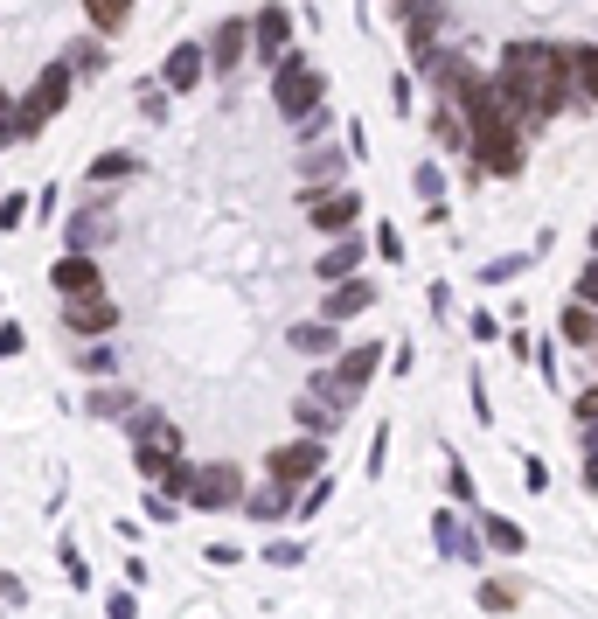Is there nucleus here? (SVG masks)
Instances as JSON below:
<instances>
[{
  "label": "nucleus",
  "mask_w": 598,
  "mask_h": 619,
  "mask_svg": "<svg viewBox=\"0 0 598 619\" xmlns=\"http://www.w3.org/2000/svg\"><path fill=\"white\" fill-rule=\"evenodd\" d=\"M452 105L466 112V154L480 174H494V181H515L522 174V160H529V126L501 105V91H494V70H459V84H452Z\"/></svg>",
  "instance_id": "nucleus-1"
},
{
  "label": "nucleus",
  "mask_w": 598,
  "mask_h": 619,
  "mask_svg": "<svg viewBox=\"0 0 598 619\" xmlns=\"http://www.w3.org/2000/svg\"><path fill=\"white\" fill-rule=\"evenodd\" d=\"M70 98H77V70L49 49V56L21 77V147H28V140H42V133L70 112Z\"/></svg>",
  "instance_id": "nucleus-2"
},
{
  "label": "nucleus",
  "mask_w": 598,
  "mask_h": 619,
  "mask_svg": "<svg viewBox=\"0 0 598 619\" xmlns=\"http://www.w3.org/2000/svg\"><path fill=\"white\" fill-rule=\"evenodd\" d=\"M293 202H299V216H306L320 237H341V230L362 223V195H355L348 181H299Z\"/></svg>",
  "instance_id": "nucleus-3"
},
{
  "label": "nucleus",
  "mask_w": 598,
  "mask_h": 619,
  "mask_svg": "<svg viewBox=\"0 0 598 619\" xmlns=\"http://www.w3.org/2000/svg\"><path fill=\"white\" fill-rule=\"evenodd\" d=\"M272 105H279V119H286V126H293V119H306L313 105H327V77L313 70V56L286 49V56L272 63Z\"/></svg>",
  "instance_id": "nucleus-4"
},
{
  "label": "nucleus",
  "mask_w": 598,
  "mask_h": 619,
  "mask_svg": "<svg viewBox=\"0 0 598 619\" xmlns=\"http://www.w3.org/2000/svg\"><path fill=\"white\" fill-rule=\"evenodd\" d=\"M244 466L237 460H195V487H188V508L195 515H230V508H244Z\"/></svg>",
  "instance_id": "nucleus-5"
},
{
  "label": "nucleus",
  "mask_w": 598,
  "mask_h": 619,
  "mask_svg": "<svg viewBox=\"0 0 598 619\" xmlns=\"http://www.w3.org/2000/svg\"><path fill=\"white\" fill-rule=\"evenodd\" d=\"M119 244V216H112V195H84L77 209H70V223H63V251H112Z\"/></svg>",
  "instance_id": "nucleus-6"
},
{
  "label": "nucleus",
  "mask_w": 598,
  "mask_h": 619,
  "mask_svg": "<svg viewBox=\"0 0 598 619\" xmlns=\"http://www.w3.org/2000/svg\"><path fill=\"white\" fill-rule=\"evenodd\" d=\"M265 473H272V480H286V487H306V480H320V473H327V439H313V432H293V439H279V446L265 453Z\"/></svg>",
  "instance_id": "nucleus-7"
},
{
  "label": "nucleus",
  "mask_w": 598,
  "mask_h": 619,
  "mask_svg": "<svg viewBox=\"0 0 598 619\" xmlns=\"http://www.w3.org/2000/svg\"><path fill=\"white\" fill-rule=\"evenodd\" d=\"M56 313H63V334H70V341H98V334H119V327H126V307H119V293L56 300Z\"/></svg>",
  "instance_id": "nucleus-8"
},
{
  "label": "nucleus",
  "mask_w": 598,
  "mask_h": 619,
  "mask_svg": "<svg viewBox=\"0 0 598 619\" xmlns=\"http://www.w3.org/2000/svg\"><path fill=\"white\" fill-rule=\"evenodd\" d=\"M49 286H56V300H84V293H112V272L98 251H56Z\"/></svg>",
  "instance_id": "nucleus-9"
},
{
  "label": "nucleus",
  "mask_w": 598,
  "mask_h": 619,
  "mask_svg": "<svg viewBox=\"0 0 598 619\" xmlns=\"http://www.w3.org/2000/svg\"><path fill=\"white\" fill-rule=\"evenodd\" d=\"M56 56L77 70V84H91V77H105V70H112V35H98V28H63Z\"/></svg>",
  "instance_id": "nucleus-10"
},
{
  "label": "nucleus",
  "mask_w": 598,
  "mask_h": 619,
  "mask_svg": "<svg viewBox=\"0 0 598 619\" xmlns=\"http://www.w3.org/2000/svg\"><path fill=\"white\" fill-rule=\"evenodd\" d=\"M140 174H147V160L133 154V147H105V154L84 167V188H91V195H126Z\"/></svg>",
  "instance_id": "nucleus-11"
},
{
  "label": "nucleus",
  "mask_w": 598,
  "mask_h": 619,
  "mask_svg": "<svg viewBox=\"0 0 598 619\" xmlns=\"http://www.w3.org/2000/svg\"><path fill=\"white\" fill-rule=\"evenodd\" d=\"M251 49H258V63L272 70V63L293 49V7H279V0L251 7Z\"/></svg>",
  "instance_id": "nucleus-12"
},
{
  "label": "nucleus",
  "mask_w": 598,
  "mask_h": 619,
  "mask_svg": "<svg viewBox=\"0 0 598 619\" xmlns=\"http://www.w3.org/2000/svg\"><path fill=\"white\" fill-rule=\"evenodd\" d=\"M286 348H293L299 362H334L348 341H341V320L313 313V320H293V327H286Z\"/></svg>",
  "instance_id": "nucleus-13"
},
{
  "label": "nucleus",
  "mask_w": 598,
  "mask_h": 619,
  "mask_svg": "<svg viewBox=\"0 0 598 619\" xmlns=\"http://www.w3.org/2000/svg\"><path fill=\"white\" fill-rule=\"evenodd\" d=\"M244 56H251V14H223V21L209 28V70L237 77V70H244Z\"/></svg>",
  "instance_id": "nucleus-14"
},
{
  "label": "nucleus",
  "mask_w": 598,
  "mask_h": 619,
  "mask_svg": "<svg viewBox=\"0 0 598 619\" xmlns=\"http://www.w3.org/2000/svg\"><path fill=\"white\" fill-rule=\"evenodd\" d=\"M153 77H160L174 98H181V91H195V84L209 77V42H174V49L160 56V70H153Z\"/></svg>",
  "instance_id": "nucleus-15"
},
{
  "label": "nucleus",
  "mask_w": 598,
  "mask_h": 619,
  "mask_svg": "<svg viewBox=\"0 0 598 619\" xmlns=\"http://www.w3.org/2000/svg\"><path fill=\"white\" fill-rule=\"evenodd\" d=\"M369 307H376V286H369L362 272H355V279H334V286L313 300V313H327V320H341V327H348V320H362Z\"/></svg>",
  "instance_id": "nucleus-16"
},
{
  "label": "nucleus",
  "mask_w": 598,
  "mask_h": 619,
  "mask_svg": "<svg viewBox=\"0 0 598 619\" xmlns=\"http://www.w3.org/2000/svg\"><path fill=\"white\" fill-rule=\"evenodd\" d=\"M362 258H369V244L341 230V237H327V244H320V258H313V279H320V286H334V279H355V272H362Z\"/></svg>",
  "instance_id": "nucleus-17"
},
{
  "label": "nucleus",
  "mask_w": 598,
  "mask_h": 619,
  "mask_svg": "<svg viewBox=\"0 0 598 619\" xmlns=\"http://www.w3.org/2000/svg\"><path fill=\"white\" fill-rule=\"evenodd\" d=\"M244 515H251V522H265V529L293 522V515H299V487H286V480H272V473H265V487H258V494H244Z\"/></svg>",
  "instance_id": "nucleus-18"
},
{
  "label": "nucleus",
  "mask_w": 598,
  "mask_h": 619,
  "mask_svg": "<svg viewBox=\"0 0 598 619\" xmlns=\"http://www.w3.org/2000/svg\"><path fill=\"white\" fill-rule=\"evenodd\" d=\"M341 425H348V411H341L334 397H320V390H313V397H299V404H293V432H313V439H334Z\"/></svg>",
  "instance_id": "nucleus-19"
},
{
  "label": "nucleus",
  "mask_w": 598,
  "mask_h": 619,
  "mask_svg": "<svg viewBox=\"0 0 598 619\" xmlns=\"http://www.w3.org/2000/svg\"><path fill=\"white\" fill-rule=\"evenodd\" d=\"M84 404H91V418H105V425H126V411L140 404V390H133L126 376H105V383H91V397H84Z\"/></svg>",
  "instance_id": "nucleus-20"
},
{
  "label": "nucleus",
  "mask_w": 598,
  "mask_h": 619,
  "mask_svg": "<svg viewBox=\"0 0 598 619\" xmlns=\"http://www.w3.org/2000/svg\"><path fill=\"white\" fill-rule=\"evenodd\" d=\"M557 334H564L571 348H598V307H592V300H578V293H571V300L557 307Z\"/></svg>",
  "instance_id": "nucleus-21"
},
{
  "label": "nucleus",
  "mask_w": 598,
  "mask_h": 619,
  "mask_svg": "<svg viewBox=\"0 0 598 619\" xmlns=\"http://www.w3.org/2000/svg\"><path fill=\"white\" fill-rule=\"evenodd\" d=\"M126 439H133V446H140V439H167V446H188V439H181V425H174V418H167L160 404H133V411H126Z\"/></svg>",
  "instance_id": "nucleus-22"
},
{
  "label": "nucleus",
  "mask_w": 598,
  "mask_h": 619,
  "mask_svg": "<svg viewBox=\"0 0 598 619\" xmlns=\"http://www.w3.org/2000/svg\"><path fill=\"white\" fill-rule=\"evenodd\" d=\"M70 362L91 376V383H105V376H119V334H98V341H77L70 348Z\"/></svg>",
  "instance_id": "nucleus-23"
},
{
  "label": "nucleus",
  "mask_w": 598,
  "mask_h": 619,
  "mask_svg": "<svg viewBox=\"0 0 598 619\" xmlns=\"http://www.w3.org/2000/svg\"><path fill=\"white\" fill-rule=\"evenodd\" d=\"M299 181H348V154H341V147H327V140L299 147Z\"/></svg>",
  "instance_id": "nucleus-24"
},
{
  "label": "nucleus",
  "mask_w": 598,
  "mask_h": 619,
  "mask_svg": "<svg viewBox=\"0 0 598 619\" xmlns=\"http://www.w3.org/2000/svg\"><path fill=\"white\" fill-rule=\"evenodd\" d=\"M432 147H446V154H466V112L439 98V112H432Z\"/></svg>",
  "instance_id": "nucleus-25"
},
{
  "label": "nucleus",
  "mask_w": 598,
  "mask_h": 619,
  "mask_svg": "<svg viewBox=\"0 0 598 619\" xmlns=\"http://www.w3.org/2000/svg\"><path fill=\"white\" fill-rule=\"evenodd\" d=\"M439 550H446V557H459V564H480V543H473V536H466V522H459V515H439Z\"/></svg>",
  "instance_id": "nucleus-26"
},
{
  "label": "nucleus",
  "mask_w": 598,
  "mask_h": 619,
  "mask_svg": "<svg viewBox=\"0 0 598 619\" xmlns=\"http://www.w3.org/2000/svg\"><path fill=\"white\" fill-rule=\"evenodd\" d=\"M480 536H487L494 550H508V557H522V522H508V515H487V522H480Z\"/></svg>",
  "instance_id": "nucleus-27"
},
{
  "label": "nucleus",
  "mask_w": 598,
  "mask_h": 619,
  "mask_svg": "<svg viewBox=\"0 0 598 619\" xmlns=\"http://www.w3.org/2000/svg\"><path fill=\"white\" fill-rule=\"evenodd\" d=\"M327 133H334V112H327V105H313L306 119H293V140H299V147H313V140H327Z\"/></svg>",
  "instance_id": "nucleus-28"
},
{
  "label": "nucleus",
  "mask_w": 598,
  "mask_h": 619,
  "mask_svg": "<svg viewBox=\"0 0 598 619\" xmlns=\"http://www.w3.org/2000/svg\"><path fill=\"white\" fill-rule=\"evenodd\" d=\"M21 223H28V195H21V188H7V195H0V237H14Z\"/></svg>",
  "instance_id": "nucleus-29"
},
{
  "label": "nucleus",
  "mask_w": 598,
  "mask_h": 619,
  "mask_svg": "<svg viewBox=\"0 0 598 619\" xmlns=\"http://www.w3.org/2000/svg\"><path fill=\"white\" fill-rule=\"evenodd\" d=\"M446 494H452V501H466V508H473V473H466L459 460H446Z\"/></svg>",
  "instance_id": "nucleus-30"
},
{
  "label": "nucleus",
  "mask_w": 598,
  "mask_h": 619,
  "mask_svg": "<svg viewBox=\"0 0 598 619\" xmlns=\"http://www.w3.org/2000/svg\"><path fill=\"white\" fill-rule=\"evenodd\" d=\"M56 564H63V578H70V585H84V578H91V571H84V550H77V543H56Z\"/></svg>",
  "instance_id": "nucleus-31"
},
{
  "label": "nucleus",
  "mask_w": 598,
  "mask_h": 619,
  "mask_svg": "<svg viewBox=\"0 0 598 619\" xmlns=\"http://www.w3.org/2000/svg\"><path fill=\"white\" fill-rule=\"evenodd\" d=\"M480 606H487V613H508V606H515V585L487 578V585H480Z\"/></svg>",
  "instance_id": "nucleus-32"
},
{
  "label": "nucleus",
  "mask_w": 598,
  "mask_h": 619,
  "mask_svg": "<svg viewBox=\"0 0 598 619\" xmlns=\"http://www.w3.org/2000/svg\"><path fill=\"white\" fill-rule=\"evenodd\" d=\"M265 564H272V571H293V564H306V543H272Z\"/></svg>",
  "instance_id": "nucleus-33"
},
{
  "label": "nucleus",
  "mask_w": 598,
  "mask_h": 619,
  "mask_svg": "<svg viewBox=\"0 0 598 619\" xmlns=\"http://www.w3.org/2000/svg\"><path fill=\"white\" fill-rule=\"evenodd\" d=\"M411 181H418V195H425V202H439V195H446V174H439V167H418Z\"/></svg>",
  "instance_id": "nucleus-34"
},
{
  "label": "nucleus",
  "mask_w": 598,
  "mask_h": 619,
  "mask_svg": "<svg viewBox=\"0 0 598 619\" xmlns=\"http://www.w3.org/2000/svg\"><path fill=\"white\" fill-rule=\"evenodd\" d=\"M28 348V327L21 320H0V355H21Z\"/></svg>",
  "instance_id": "nucleus-35"
},
{
  "label": "nucleus",
  "mask_w": 598,
  "mask_h": 619,
  "mask_svg": "<svg viewBox=\"0 0 598 619\" xmlns=\"http://www.w3.org/2000/svg\"><path fill=\"white\" fill-rule=\"evenodd\" d=\"M376 251H383V258H404V237H397V223H383V230H376Z\"/></svg>",
  "instance_id": "nucleus-36"
},
{
  "label": "nucleus",
  "mask_w": 598,
  "mask_h": 619,
  "mask_svg": "<svg viewBox=\"0 0 598 619\" xmlns=\"http://www.w3.org/2000/svg\"><path fill=\"white\" fill-rule=\"evenodd\" d=\"M571 293H578V300H592V307H598V258L585 265V272H578V286H571Z\"/></svg>",
  "instance_id": "nucleus-37"
},
{
  "label": "nucleus",
  "mask_w": 598,
  "mask_h": 619,
  "mask_svg": "<svg viewBox=\"0 0 598 619\" xmlns=\"http://www.w3.org/2000/svg\"><path fill=\"white\" fill-rule=\"evenodd\" d=\"M571 411H578V425H592V418H598V383L585 390V397H578V404H571Z\"/></svg>",
  "instance_id": "nucleus-38"
},
{
  "label": "nucleus",
  "mask_w": 598,
  "mask_h": 619,
  "mask_svg": "<svg viewBox=\"0 0 598 619\" xmlns=\"http://www.w3.org/2000/svg\"><path fill=\"white\" fill-rule=\"evenodd\" d=\"M585 487L598 494V453H585Z\"/></svg>",
  "instance_id": "nucleus-39"
},
{
  "label": "nucleus",
  "mask_w": 598,
  "mask_h": 619,
  "mask_svg": "<svg viewBox=\"0 0 598 619\" xmlns=\"http://www.w3.org/2000/svg\"><path fill=\"white\" fill-rule=\"evenodd\" d=\"M592 258H598V230H592Z\"/></svg>",
  "instance_id": "nucleus-40"
}]
</instances>
